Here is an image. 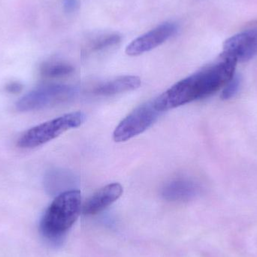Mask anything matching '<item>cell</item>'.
Masks as SVG:
<instances>
[{
	"mask_svg": "<svg viewBox=\"0 0 257 257\" xmlns=\"http://www.w3.org/2000/svg\"><path fill=\"white\" fill-rule=\"evenodd\" d=\"M237 63L234 59L221 54L215 63L178 81L154 99L156 108L163 112L211 96L235 75Z\"/></svg>",
	"mask_w": 257,
	"mask_h": 257,
	"instance_id": "cell-1",
	"label": "cell"
},
{
	"mask_svg": "<svg viewBox=\"0 0 257 257\" xmlns=\"http://www.w3.org/2000/svg\"><path fill=\"white\" fill-rule=\"evenodd\" d=\"M82 211V198L79 190H66L59 194L45 211L40 229L45 238L57 240L73 226Z\"/></svg>",
	"mask_w": 257,
	"mask_h": 257,
	"instance_id": "cell-2",
	"label": "cell"
},
{
	"mask_svg": "<svg viewBox=\"0 0 257 257\" xmlns=\"http://www.w3.org/2000/svg\"><path fill=\"white\" fill-rule=\"evenodd\" d=\"M86 115L81 111L69 113L48 120L24 132L17 145L19 148L32 149L48 143L71 128H77L85 121Z\"/></svg>",
	"mask_w": 257,
	"mask_h": 257,
	"instance_id": "cell-3",
	"label": "cell"
},
{
	"mask_svg": "<svg viewBox=\"0 0 257 257\" xmlns=\"http://www.w3.org/2000/svg\"><path fill=\"white\" fill-rule=\"evenodd\" d=\"M78 93L76 87L66 84H48L27 93L16 102L21 112L37 111L69 102Z\"/></svg>",
	"mask_w": 257,
	"mask_h": 257,
	"instance_id": "cell-4",
	"label": "cell"
},
{
	"mask_svg": "<svg viewBox=\"0 0 257 257\" xmlns=\"http://www.w3.org/2000/svg\"><path fill=\"white\" fill-rule=\"evenodd\" d=\"M154 100L138 107L126 116L114 130L113 139L116 142H124L151 127L161 114Z\"/></svg>",
	"mask_w": 257,
	"mask_h": 257,
	"instance_id": "cell-5",
	"label": "cell"
},
{
	"mask_svg": "<svg viewBox=\"0 0 257 257\" xmlns=\"http://www.w3.org/2000/svg\"><path fill=\"white\" fill-rule=\"evenodd\" d=\"M238 62H247L257 55V27L241 32L223 44L222 54Z\"/></svg>",
	"mask_w": 257,
	"mask_h": 257,
	"instance_id": "cell-6",
	"label": "cell"
},
{
	"mask_svg": "<svg viewBox=\"0 0 257 257\" xmlns=\"http://www.w3.org/2000/svg\"><path fill=\"white\" fill-rule=\"evenodd\" d=\"M177 29L178 27L174 23L166 22L160 24L133 40L126 47V54L136 57L154 49L175 35Z\"/></svg>",
	"mask_w": 257,
	"mask_h": 257,
	"instance_id": "cell-7",
	"label": "cell"
},
{
	"mask_svg": "<svg viewBox=\"0 0 257 257\" xmlns=\"http://www.w3.org/2000/svg\"><path fill=\"white\" fill-rule=\"evenodd\" d=\"M123 187L113 183L102 187L92 195L82 205L84 215H94L108 208L123 194Z\"/></svg>",
	"mask_w": 257,
	"mask_h": 257,
	"instance_id": "cell-8",
	"label": "cell"
},
{
	"mask_svg": "<svg viewBox=\"0 0 257 257\" xmlns=\"http://www.w3.org/2000/svg\"><path fill=\"white\" fill-rule=\"evenodd\" d=\"M199 193V186L194 181L178 178L164 186L162 196L169 202H185L196 197Z\"/></svg>",
	"mask_w": 257,
	"mask_h": 257,
	"instance_id": "cell-9",
	"label": "cell"
},
{
	"mask_svg": "<svg viewBox=\"0 0 257 257\" xmlns=\"http://www.w3.org/2000/svg\"><path fill=\"white\" fill-rule=\"evenodd\" d=\"M141 84L142 81L139 77L126 75L102 83L93 89V93L97 96H114L136 90L141 87Z\"/></svg>",
	"mask_w": 257,
	"mask_h": 257,
	"instance_id": "cell-10",
	"label": "cell"
},
{
	"mask_svg": "<svg viewBox=\"0 0 257 257\" xmlns=\"http://www.w3.org/2000/svg\"><path fill=\"white\" fill-rule=\"evenodd\" d=\"M73 66L62 61H51L44 63L41 66V75L45 78H56L67 76L73 73Z\"/></svg>",
	"mask_w": 257,
	"mask_h": 257,
	"instance_id": "cell-11",
	"label": "cell"
},
{
	"mask_svg": "<svg viewBox=\"0 0 257 257\" xmlns=\"http://www.w3.org/2000/svg\"><path fill=\"white\" fill-rule=\"evenodd\" d=\"M120 41H121V36L120 35L116 34V33L105 35V36L96 38L90 44L87 49L90 52L102 51L118 45Z\"/></svg>",
	"mask_w": 257,
	"mask_h": 257,
	"instance_id": "cell-12",
	"label": "cell"
},
{
	"mask_svg": "<svg viewBox=\"0 0 257 257\" xmlns=\"http://www.w3.org/2000/svg\"><path fill=\"white\" fill-rule=\"evenodd\" d=\"M241 77L235 75L230 81L224 86L221 93V99L223 100H229L235 96L239 91L241 87Z\"/></svg>",
	"mask_w": 257,
	"mask_h": 257,
	"instance_id": "cell-13",
	"label": "cell"
},
{
	"mask_svg": "<svg viewBox=\"0 0 257 257\" xmlns=\"http://www.w3.org/2000/svg\"><path fill=\"white\" fill-rule=\"evenodd\" d=\"M63 7L66 12H73L78 6V0H63Z\"/></svg>",
	"mask_w": 257,
	"mask_h": 257,
	"instance_id": "cell-14",
	"label": "cell"
},
{
	"mask_svg": "<svg viewBox=\"0 0 257 257\" xmlns=\"http://www.w3.org/2000/svg\"><path fill=\"white\" fill-rule=\"evenodd\" d=\"M22 89L23 85L19 82H12L6 86V90L11 93H19Z\"/></svg>",
	"mask_w": 257,
	"mask_h": 257,
	"instance_id": "cell-15",
	"label": "cell"
}]
</instances>
